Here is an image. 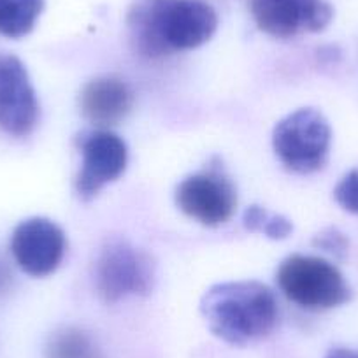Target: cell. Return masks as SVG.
I'll use <instances>...</instances> for the list:
<instances>
[{
  "label": "cell",
  "instance_id": "cell-1",
  "mask_svg": "<svg viewBox=\"0 0 358 358\" xmlns=\"http://www.w3.org/2000/svg\"><path fill=\"white\" fill-rule=\"evenodd\" d=\"M216 29L218 15L204 0H136L127 15L130 46L144 58L201 48Z\"/></svg>",
  "mask_w": 358,
  "mask_h": 358
},
{
  "label": "cell",
  "instance_id": "cell-2",
  "mask_svg": "<svg viewBox=\"0 0 358 358\" xmlns=\"http://www.w3.org/2000/svg\"><path fill=\"white\" fill-rule=\"evenodd\" d=\"M201 311L211 332L234 346L267 337L280 316L276 295L260 281L215 285L202 297Z\"/></svg>",
  "mask_w": 358,
  "mask_h": 358
},
{
  "label": "cell",
  "instance_id": "cell-3",
  "mask_svg": "<svg viewBox=\"0 0 358 358\" xmlns=\"http://www.w3.org/2000/svg\"><path fill=\"white\" fill-rule=\"evenodd\" d=\"M276 281L288 301L309 311L337 308L351 299L339 268L320 257L292 255L278 268Z\"/></svg>",
  "mask_w": 358,
  "mask_h": 358
},
{
  "label": "cell",
  "instance_id": "cell-4",
  "mask_svg": "<svg viewBox=\"0 0 358 358\" xmlns=\"http://www.w3.org/2000/svg\"><path fill=\"white\" fill-rule=\"evenodd\" d=\"M332 130L320 111L297 109L281 120L273 132V148L281 164L297 174H313L327 164Z\"/></svg>",
  "mask_w": 358,
  "mask_h": 358
},
{
  "label": "cell",
  "instance_id": "cell-5",
  "mask_svg": "<svg viewBox=\"0 0 358 358\" xmlns=\"http://www.w3.org/2000/svg\"><path fill=\"white\" fill-rule=\"evenodd\" d=\"M95 288L108 304L130 295H150L155 285V264L146 251L122 239L108 241L95 260Z\"/></svg>",
  "mask_w": 358,
  "mask_h": 358
},
{
  "label": "cell",
  "instance_id": "cell-6",
  "mask_svg": "<svg viewBox=\"0 0 358 358\" xmlns=\"http://www.w3.org/2000/svg\"><path fill=\"white\" fill-rule=\"evenodd\" d=\"M176 204L187 216L206 227H218L232 218L237 206L236 187L220 165L188 176L176 188Z\"/></svg>",
  "mask_w": 358,
  "mask_h": 358
},
{
  "label": "cell",
  "instance_id": "cell-7",
  "mask_svg": "<svg viewBox=\"0 0 358 358\" xmlns=\"http://www.w3.org/2000/svg\"><path fill=\"white\" fill-rule=\"evenodd\" d=\"M76 141L81 153L76 192L83 201H90L125 172L129 150L125 141L108 129L83 132Z\"/></svg>",
  "mask_w": 358,
  "mask_h": 358
},
{
  "label": "cell",
  "instance_id": "cell-8",
  "mask_svg": "<svg viewBox=\"0 0 358 358\" xmlns=\"http://www.w3.org/2000/svg\"><path fill=\"white\" fill-rule=\"evenodd\" d=\"M39 101L29 71L18 57L0 53V129L27 137L39 123Z\"/></svg>",
  "mask_w": 358,
  "mask_h": 358
},
{
  "label": "cell",
  "instance_id": "cell-9",
  "mask_svg": "<svg viewBox=\"0 0 358 358\" xmlns=\"http://www.w3.org/2000/svg\"><path fill=\"white\" fill-rule=\"evenodd\" d=\"M67 239L60 227L48 218H29L20 223L11 237V253L23 273L46 278L60 267Z\"/></svg>",
  "mask_w": 358,
  "mask_h": 358
},
{
  "label": "cell",
  "instance_id": "cell-10",
  "mask_svg": "<svg viewBox=\"0 0 358 358\" xmlns=\"http://www.w3.org/2000/svg\"><path fill=\"white\" fill-rule=\"evenodd\" d=\"M251 15L262 32L276 39H290L327 29L334 9L325 0H251Z\"/></svg>",
  "mask_w": 358,
  "mask_h": 358
},
{
  "label": "cell",
  "instance_id": "cell-11",
  "mask_svg": "<svg viewBox=\"0 0 358 358\" xmlns=\"http://www.w3.org/2000/svg\"><path fill=\"white\" fill-rule=\"evenodd\" d=\"M134 106V92L129 83L116 76H101L83 86L79 109L90 123L108 129L127 118Z\"/></svg>",
  "mask_w": 358,
  "mask_h": 358
},
{
  "label": "cell",
  "instance_id": "cell-12",
  "mask_svg": "<svg viewBox=\"0 0 358 358\" xmlns=\"http://www.w3.org/2000/svg\"><path fill=\"white\" fill-rule=\"evenodd\" d=\"M44 11V0H0V34L20 39L30 34Z\"/></svg>",
  "mask_w": 358,
  "mask_h": 358
},
{
  "label": "cell",
  "instance_id": "cell-13",
  "mask_svg": "<svg viewBox=\"0 0 358 358\" xmlns=\"http://www.w3.org/2000/svg\"><path fill=\"white\" fill-rule=\"evenodd\" d=\"M46 358H101V351L85 330L65 327L50 337Z\"/></svg>",
  "mask_w": 358,
  "mask_h": 358
},
{
  "label": "cell",
  "instance_id": "cell-14",
  "mask_svg": "<svg viewBox=\"0 0 358 358\" xmlns=\"http://www.w3.org/2000/svg\"><path fill=\"white\" fill-rule=\"evenodd\" d=\"M334 197L341 208L358 215V169H353L341 179L334 190Z\"/></svg>",
  "mask_w": 358,
  "mask_h": 358
},
{
  "label": "cell",
  "instance_id": "cell-15",
  "mask_svg": "<svg viewBox=\"0 0 358 358\" xmlns=\"http://www.w3.org/2000/svg\"><path fill=\"white\" fill-rule=\"evenodd\" d=\"M315 246L322 248V250L329 251V253L336 255V257H343L348 251V241L336 229H329L320 234V236H316Z\"/></svg>",
  "mask_w": 358,
  "mask_h": 358
},
{
  "label": "cell",
  "instance_id": "cell-16",
  "mask_svg": "<svg viewBox=\"0 0 358 358\" xmlns=\"http://www.w3.org/2000/svg\"><path fill=\"white\" fill-rule=\"evenodd\" d=\"M292 230H294V227H292L290 220H287L285 216L271 215V218H268V222L265 223L262 232H264L267 237H271V239H285V237L290 236Z\"/></svg>",
  "mask_w": 358,
  "mask_h": 358
},
{
  "label": "cell",
  "instance_id": "cell-17",
  "mask_svg": "<svg viewBox=\"0 0 358 358\" xmlns=\"http://www.w3.org/2000/svg\"><path fill=\"white\" fill-rule=\"evenodd\" d=\"M271 215H268L267 209L260 208V206H250V208L244 211V227H246L250 232H262L265 227V223L268 222Z\"/></svg>",
  "mask_w": 358,
  "mask_h": 358
},
{
  "label": "cell",
  "instance_id": "cell-18",
  "mask_svg": "<svg viewBox=\"0 0 358 358\" xmlns=\"http://www.w3.org/2000/svg\"><path fill=\"white\" fill-rule=\"evenodd\" d=\"M13 287V271L9 262L0 255V299L4 297Z\"/></svg>",
  "mask_w": 358,
  "mask_h": 358
},
{
  "label": "cell",
  "instance_id": "cell-19",
  "mask_svg": "<svg viewBox=\"0 0 358 358\" xmlns=\"http://www.w3.org/2000/svg\"><path fill=\"white\" fill-rule=\"evenodd\" d=\"M327 358H358V351L348 348H334L329 351Z\"/></svg>",
  "mask_w": 358,
  "mask_h": 358
}]
</instances>
